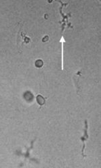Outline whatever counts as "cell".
Here are the masks:
<instances>
[{
	"label": "cell",
	"instance_id": "cell-1",
	"mask_svg": "<svg viewBox=\"0 0 101 168\" xmlns=\"http://www.w3.org/2000/svg\"><path fill=\"white\" fill-rule=\"evenodd\" d=\"M16 42H17V45L19 49L22 48L23 45L28 44L32 42L29 36H28L26 34L23 32V23L20 24L19 30H18V34H17V39H16Z\"/></svg>",
	"mask_w": 101,
	"mask_h": 168
},
{
	"label": "cell",
	"instance_id": "cell-2",
	"mask_svg": "<svg viewBox=\"0 0 101 168\" xmlns=\"http://www.w3.org/2000/svg\"><path fill=\"white\" fill-rule=\"evenodd\" d=\"M84 124H85V127L84 129V135L80 138V140L82 141L83 143V147H82V151H81V154L82 156L84 157H86V155L84 154V149L86 148V144L85 142L88 140V121L85 120L84 121Z\"/></svg>",
	"mask_w": 101,
	"mask_h": 168
},
{
	"label": "cell",
	"instance_id": "cell-3",
	"mask_svg": "<svg viewBox=\"0 0 101 168\" xmlns=\"http://www.w3.org/2000/svg\"><path fill=\"white\" fill-rule=\"evenodd\" d=\"M82 73V70L78 71L73 77L74 83H75V87H76V91H77L78 95H80V88L79 85V78H80V77L81 76Z\"/></svg>",
	"mask_w": 101,
	"mask_h": 168
},
{
	"label": "cell",
	"instance_id": "cell-4",
	"mask_svg": "<svg viewBox=\"0 0 101 168\" xmlns=\"http://www.w3.org/2000/svg\"><path fill=\"white\" fill-rule=\"evenodd\" d=\"M36 101L38 105H40V107H41L42 106H43L45 104V102H46V98L43 97L42 95L39 94V95L36 96Z\"/></svg>",
	"mask_w": 101,
	"mask_h": 168
},
{
	"label": "cell",
	"instance_id": "cell-5",
	"mask_svg": "<svg viewBox=\"0 0 101 168\" xmlns=\"http://www.w3.org/2000/svg\"><path fill=\"white\" fill-rule=\"evenodd\" d=\"M44 64L43 61L41 60V59H37V60L35 61V66L36 67H41Z\"/></svg>",
	"mask_w": 101,
	"mask_h": 168
},
{
	"label": "cell",
	"instance_id": "cell-6",
	"mask_svg": "<svg viewBox=\"0 0 101 168\" xmlns=\"http://www.w3.org/2000/svg\"><path fill=\"white\" fill-rule=\"evenodd\" d=\"M48 40H49V36H45V37L42 39V41L43 42H47Z\"/></svg>",
	"mask_w": 101,
	"mask_h": 168
}]
</instances>
